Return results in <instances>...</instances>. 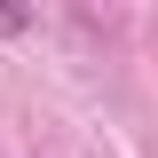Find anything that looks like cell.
Wrapping results in <instances>:
<instances>
[{
    "label": "cell",
    "mask_w": 158,
    "mask_h": 158,
    "mask_svg": "<svg viewBox=\"0 0 158 158\" xmlns=\"http://www.w3.org/2000/svg\"><path fill=\"white\" fill-rule=\"evenodd\" d=\"M16 24H24V16H16V8H0V32H16Z\"/></svg>",
    "instance_id": "1"
}]
</instances>
